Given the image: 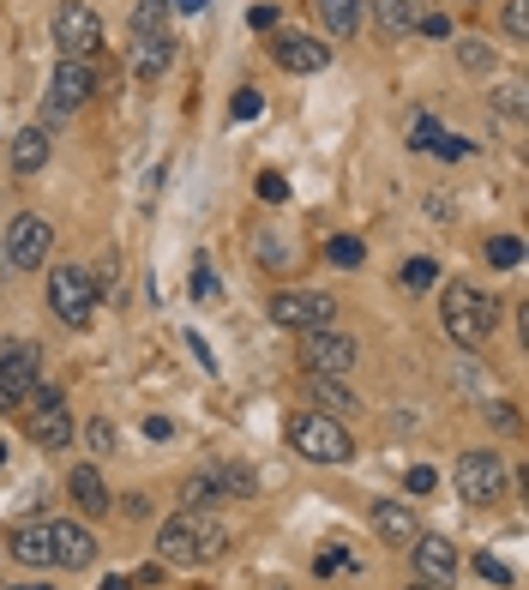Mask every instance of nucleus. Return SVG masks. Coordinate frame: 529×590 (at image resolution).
Returning a JSON list of instances; mask_svg holds the SVG:
<instances>
[{
    "label": "nucleus",
    "instance_id": "obj_23",
    "mask_svg": "<svg viewBox=\"0 0 529 590\" xmlns=\"http://www.w3.org/2000/svg\"><path fill=\"white\" fill-rule=\"evenodd\" d=\"M313 397H319V416H331V409L350 416V409H355V392L343 386V380H331V374H313Z\"/></svg>",
    "mask_w": 529,
    "mask_h": 590
},
{
    "label": "nucleus",
    "instance_id": "obj_51",
    "mask_svg": "<svg viewBox=\"0 0 529 590\" xmlns=\"http://www.w3.org/2000/svg\"><path fill=\"white\" fill-rule=\"evenodd\" d=\"M416 590H433V584H416Z\"/></svg>",
    "mask_w": 529,
    "mask_h": 590
},
{
    "label": "nucleus",
    "instance_id": "obj_15",
    "mask_svg": "<svg viewBox=\"0 0 529 590\" xmlns=\"http://www.w3.org/2000/svg\"><path fill=\"white\" fill-rule=\"evenodd\" d=\"M271 61H277L283 73H326L331 48L319 43V36H277V43H271Z\"/></svg>",
    "mask_w": 529,
    "mask_h": 590
},
{
    "label": "nucleus",
    "instance_id": "obj_49",
    "mask_svg": "<svg viewBox=\"0 0 529 590\" xmlns=\"http://www.w3.org/2000/svg\"><path fill=\"white\" fill-rule=\"evenodd\" d=\"M24 590H48V584H24Z\"/></svg>",
    "mask_w": 529,
    "mask_h": 590
},
{
    "label": "nucleus",
    "instance_id": "obj_44",
    "mask_svg": "<svg viewBox=\"0 0 529 590\" xmlns=\"http://www.w3.org/2000/svg\"><path fill=\"white\" fill-rule=\"evenodd\" d=\"M169 434H175L169 416H145V440H169Z\"/></svg>",
    "mask_w": 529,
    "mask_h": 590
},
{
    "label": "nucleus",
    "instance_id": "obj_46",
    "mask_svg": "<svg viewBox=\"0 0 529 590\" xmlns=\"http://www.w3.org/2000/svg\"><path fill=\"white\" fill-rule=\"evenodd\" d=\"M247 19H253V24H260V31H271V24H277V7H253V12H247Z\"/></svg>",
    "mask_w": 529,
    "mask_h": 590
},
{
    "label": "nucleus",
    "instance_id": "obj_11",
    "mask_svg": "<svg viewBox=\"0 0 529 590\" xmlns=\"http://www.w3.org/2000/svg\"><path fill=\"white\" fill-rule=\"evenodd\" d=\"M90 91H97V73H90V61H60L55 79H48V114H73V109H85Z\"/></svg>",
    "mask_w": 529,
    "mask_h": 590
},
{
    "label": "nucleus",
    "instance_id": "obj_16",
    "mask_svg": "<svg viewBox=\"0 0 529 590\" xmlns=\"http://www.w3.org/2000/svg\"><path fill=\"white\" fill-rule=\"evenodd\" d=\"M373 536H379V543H392V548H409V543L421 536V524H416V512H409V506L379 500V506H373Z\"/></svg>",
    "mask_w": 529,
    "mask_h": 590
},
{
    "label": "nucleus",
    "instance_id": "obj_43",
    "mask_svg": "<svg viewBox=\"0 0 529 590\" xmlns=\"http://www.w3.org/2000/svg\"><path fill=\"white\" fill-rule=\"evenodd\" d=\"M433 482H440V477H433L428 465H416V470L404 477V489H409V494H433Z\"/></svg>",
    "mask_w": 529,
    "mask_h": 590
},
{
    "label": "nucleus",
    "instance_id": "obj_28",
    "mask_svg": "<svg viewBox=\"0 0 529 590\" xmlns=\"http://www.w3.org/2000/svg\"><path fill=\"white\" fill-rule=\"evenodd\" d=\"M458 61H463L470 73H487V67H494V48H487L482 36H463V43H458Z\"/></svg>",
    "mask_w": 529,
    "mask_h": 590
},
{
    "label": "nucleus",
    "instance_id": "obj_3",
    "mask_svg": "<svg viewBox=\"0 0 529 590\" xmlns=\"http://www.w3.org/2000/svg\"><path fill=\"white\" fill-rule=\"evenodd\" d=\"M289 446L301 458H313V465H350L355 458V440L343 434L338 416H319V409H301V416H289Z\"/></svg>",
    "mask_w": 529,
    "mask_h": 590
},
{
    "label": "nucleus",
    "instance_id": "obj_32",
    "mask_svg": "<svg viewBox=\"0 0 529 590\" xmlns=\"http://www.w3.org/2000/svg\"><path fill=\"white\" fill-rule=\"evenodd\" d=\"M487 260H494V265H506V272H511V265H524V241H518V236H499L494 248H487Z\"/></svg>",
    "mask_w": 529,
    "mask_h": 590
},
{
    "label": "nucleus",
    "instance_id": "obj_17",
    "mask_svg": "<svg viewBox=\"0 0 529 590\" xmlns=\"http://www.w3.org/2000/svg\"><path fill=\"white\" fill-rule=\"evenodd\" d=\"M169 61H175V36H133V67L145 73V79H163L169 73Z\"/></svg>",
    "mask_w": 529,
    "mask_h": 590
},
{
    "label": "nucleus",
    "instance_id": "obj_26",
    "mask_svg": "<svg viewBox=\"0 0 529 590\" xmlns=\"http://www.w3.org/2000/svg\"><path fill=\"white\" fill-rule=\"evenodd\" d=\"M326 260H331V265H343V272H355L367 253H361V241H355V236H331V241H326Z\"/></svg>",
    "mask_w": 529,
    "mask_h": 590
},
{
    "label": "nucleus",
    "instance_id": "obj_10",
    "mask_svg": "<svg viewBox=\"0 0 529 590\" xmlns=\"http://www.w3.org/2000/svg\"><path fill=\"white\" fill-rule=\"evenodd\" d=\"M36 343L31 338H19V343H7V356H0V409H19L24 397L36 392Z\"/></svg>",
    "mask_w": 529,
    "mask_h": 590
},
{
    "label": "nucleus",
    "instance_id": "obj_20",
    "mask_svg": "<svg viewBox=\"0 0 529 590\" xmlns=\"http://www.w3.org/2000/svg\"><path fill=\"white\" fill-rule=\"evenodd\" d=\"M43 163H48V133H43V127H24V133L12 139V170H19V175H36Z\"/></svg>",
    "mask_w": 529,
    "mask_h": 590
},
{
    "label": "nucleus",
    "instance_id": "obj_48",
    "mask_svg": "<svg viewBox=\"0 0 529 590\" xmlns=\"http://www.w3.org/2000/svg\"><path fill=\"white\" fill-rule=\"evenodd\" d=\"M126 584H133V579H102L97 590H126Z\"/></svg>",
    "mask_w": 529,
    "mask_h": 590
},
{
    "label": "nucleus",
    "instance_id": "obj_22",
    "mask_svg": "<svg viewBox=\"0 0 529 590\" xmlns=\"http://www.w3.org/2000/svg\"><path fill=\"white\" fill-rule=\"evenodd\" d=\"M67 489H73V500H79L85 512H109V489H102V470L97 465H79L67 477Z\"/></svg>",
    "mask_w": 529,
    "mask_h": 590
},
{
    "label": "nucleus",
    "instance_id": "obj_50",
    "mask_svg": "<svg viewBox=\"0 0 529 590\" xmlns=\"http://www.w3.org/2000/svg\"><path fill=\"white\" fill-rule=\"evenodd\" d=\"M0 465H7V446H0Z\"/></svg>",
    "mask_w": 529,
    "mask_h": 590
},
{
    "label": "nucleus",
    "instance_id": "obj_27",
    "mask_svg": "<svg viewBox=\"0 0 529 590\" xmlns=\"http://www.w3.org/2000/svg\"><path fill=\"white\" fill-rule=\"evenodd\" d=\"M217 489L235 494V500H247L253 494V470L247 465H223V470H217Z\"/></svg>",
    "mask_w": 529,
    "mask_h": 590
},
{
    "label": "nucleus",
    "instance_id": "obj_18",
    "mask_svg": "<svg viewBox=\"0 0 529 590\" xmlns=\"http://www.w3.org/2000/svg\"><path fill=\"white\" fill-rule=\"evenodd\" d=\"M12 560H24V567H55L48 524H24V531H12Z\"/></svg>",
    "mask_w": 529,
    "mask_h": 590
},
{
    "label": "nucleus",
    "instance_id": "obj_6",
    "mask_svg": "<svg viewBox=\"0 0 529 590\" xmlns=\"http://www.w3.org/2000/svg\"><path fill=\"white\" fill-rule=\"evenodd\" d=\"M451 482H458L463 506H487V500H499V489H506V465H499V452H463Z\"/></svg>",
    "mask_w": 529,
    "mask_h": 590
},
{
    "label": "nucleus",
    "instance_id": "obj_40",
    "mask_svg": "<svg viewBox=\"0 0 529 590\" xmlns=\"http://www.w3.org/2000/svg\"><path fill=\"white\" fill-rule=\"evenodd\" d=\"M338 567H343V572L355 567V555H350V548H326V555L313 560V572H338Z\"/></svg>",
    "mask_w": 529,
    "mask_h": 590
},
{
    "label": "nucleus",
    "instance_id": "obj_39",
    "mask_svg": "<svg viewBox=\"0 0 529 590\" xmlns=\"http://www.w3.org/2000/svg\"><path fill=\"white\" fill-rule=\"evenodd\" d=\"M260 199H271V205H283V199H289V182H283L277 170H265V175H260Z\"/></svg>",
    "mask_w": 529,
    "mask_h": 590
},
{
    "label": "nucleus",
    "instance_id": "obj_38",
    "mask_svg": "<svg viewBox=\"0 0 529 590\" xmlns=\"http://www.w3.org/2000/svg\"><path fill=\"white\" fill-rule=\"evenodd\" d=\"M506 31L518 36V43L529 36V0H511V7H506Z\"/></svg>",
    "mask_w": 529,
    "mask_h": 590
},
{
    "label": "nucleus",
    "instance_id": "obj_8",
    "mask_svg": "<svg viewBox=\"0 0 529 590\" xmlns=\"http://www.w3.org/2000/svg\"><path fill=\"white\" fill-rule=\"evenodd\" d=\"M301 368H307V374L343 380L355 368V338H343V331H331V326L307 331V338H301Z\"/></svg>",
    "mask_w": 529,
    "mask_h": 590
},
{
    "label": "nucleus",
    "instance_id": "obj_13",
    "mask_svg": "<svg viewBox=\"0 0 529 590\" xmlns=\"http://www.w3.org/2000/svg\"><path fill=\"white\" fill-rule=\"evenodd\" d=\"M36 392H43V386H36ZM31 440L48 446V452L73 446V416H67V404H60V392H43V404L31 409Z\"/></svg>",
    "mask_w": 529,
    "mask_h": 590
},
{
    "label": "nucleus",
    "instance_id": "obj_7",
    "mask_svg": "<svg viewBox=\"0 0 529 590\" xmlns=\"http://www.w3.org/2000/svg\"><path fill=\"white\" fill-rule=\"evenodd\" d=\"M271 319L289 331H319L338 319V302L326 289H289V295H271Z\"/></svg>",
    "mask_w": 529,
    "mask_h": 590
},
{
    "label": "nucleus",
    "instance_id": "obj_4",
    "mask_svg": "<svg viewBox=\"0 0 529 590\" xmlns=\"http://www.w3.org/2000/svg\"><path fill=\"white\" fill-rule=\"evenodd\" d=\"M48 307H55L60 326H90L97 319V284H90V272H79V265H55L48 272Z\"/></svg>",
    "mask_w": 529,
    "mask_h": 590
},
{
    "label": "nucleus",
    "instance_id": "obj_31",
    "mask_svg": "<svg viewBox=\"0 0 529 590\" xmlns=\"http://www.w3.org/2000/svg\"><path fill=\"white\" fill-rule=\"evenodd\" d=\"M404 284L409 289H433V284H440V265H433V260H409L404 265Z\"/></svg>",
    "mask_w": 529,
    "mask_h": 590
},
{
    "label": "nucleus",
    "instance_id": "obj_34",
    "mask_svg": "<svg viewBox=\"0 0 529 590\" xmlns=\"http://www.w3.org/2000/svg\"><path fill=\"white\" fill-rule=\"evenodd\" d=\"M475 572H482L487 584H511V567H506V560H494V555H487V548H482V555H475Z\"/></svg>",
    "mask_w": 529,
    "mask_h": 590
},
{
    "label": "nucleus",
    "instance_id": "obj_45",
    "mask_svg": "<svg viewBox=\"0 0 529 590\" xmlns=\"http://www.w3.org/2000/svg\"><path fill=\"white\" fill-rule=\"evenodd\" d=\"M187 343H192V356H199V368H217V356L205 350V338H199V331H187Z\"/></svg>",
    "mask_w": 529,
    "mask_h": 590
},
{
    "label": "nucleus",
    "instance_id": "obj_35",
    "mask_svg": "<svg viewBox=\"0 0 529 590\" xmlns=\"http://www.w3.org/2000/svg\"><path fill=\"white\" fill-rule=\"evenodd\" d=\"M187 284H192V295H199V302H217V272H211V265H192V277H187Z\"/></svg>",
    "mask_w": 529,
    "mask_h": 590
},
{
    "label": "nucleus",
    "instance_id": "obj_33",
    "mask_svg": "<svg viewBox=\"0 0 529 590\" xmlns=\"http://www.w3.org/2000/svg\"><path fill=\"white\" fill-rule=\"evenodd\" d=\"M470 139H451V133H440V139H433V151H428V157H445V163H463V157H470Z\"/></svg>",
    "mask_w": 529,
    "mask_h": 590
},
{
    "label": "nucleus",
    "instance_id": "obj_5",
    "mask_svg": "<svg viewBox=\"0 0 529 590\" xmlns=\"http://www.w3.org/2000/svg\"><path fill=\"white\" fill-rule=\"evenodd\" d=\"M48 248H55V229H48L36 211H24V217H12V223H7L0 265H12V272H43V265H48Z\"/></svg>",
    "mask_w": 529,
    "mask_h": 590
},
{
    "label": "nucleus",
    "instance_id": "obj_2",
    "mask_svg": "<svg viewBox=\"0 0 529 590\" xmlns=\"http://www.w3.org/2000/svg\"><path fill=\"white\" fill-rule=\"evenodd\" d=\"M440 314H445L451 343H463V350H482L487 331L499 326V302H494V295H482V289H470V284H451L440 295Z\"/></svg>",
    "mask_w": 529,
    "mask_h": 590
},
{
    "label": "nucleus",
    "instance_id": "obj_24",
    "mask_svg": "<svg viewBox=\"0 0 529 590\" xmlns=\"http://www.w3.org/2000/svg\"><path fill=\"white\" fill-rule=\"evenodd\" d=\"M169 7H175V0H139V12H133V36H157L163 24H169Z\"/></svg>",
    "mask_w": 529,
    "mask_h": 590
},
{
    "label": "nucleus",
    "instance_id": "obj_29",
    "mask_svg": "<svg viewBox=\"0 0 529 590\" xmlns=\"http://www.w3.org/2000/svg\"><path fill=\"white\" fill-rule=\"evenodd\" d=\"M229 114H235V121H260V114H265V97L253 91V85H241L235 102H229Z\"/></svg>",
    "mask_w": 529,
    "mask_h": 590
},
{
    "label": "nucleus",
    "instance_id": "obj_41",
    "mask_svg": "<svg viewBox=\"0 0 529 590\" xmlns=\"http://www.w3.org/2000/svg\"><path fill=\"white\" fill-rule=\"evenodd\" d=\"M85 446H90V452H109V446H114V428H109V422H90V428H85Z\"/></svg>",
    "mask_w": 529,
    "mask_h": 590
},
{
    "label": "nucleus",
    "instance_id": "obj_1",
    "mask_svg": "<svg viewBox=\"0 0 529 590\" xmlns=\"http://www.w3.org/2000/svg\"><path fill=\"white\" fill-rule=\"evenodd\" d=\"M223 548H229V531L211 512H192V506H180L157 531V555L169 560V567H199V560H217Z\"/></svg>",
    "mask_w": 529,
    "mask_h": 590
},
{
    "label": "nucleus",
    "instance_id": "obj_19",
    "mask_svg": "<svg viewBox=\"0 0 529 590\" xmlns=\"http://www.w3.org/2000/svg\"><path fill=\"white\" fill-rule=\"evenodd\" d=\"M421 12H428L421 0H373V19H379V31H385V36H409Z\"/></svg>",
    "mask_w": 529,
    "mask_h": 590
},
{
    "label": "nucleus",
    "instance_id": "obj_9",
    "mask_svg": "<svg viewBox=\"0 0 529 590\" xmlns=\"http://www.w3.org/2000/svg\"><path fill=\"white\" fill-rule=\"evenodd\" d=\"M97 43H102V24H97V12H90L85 0L55 7V48H60V55H67V61H85Z\"/></svg>",
    "mask_w": 529,
    "mask_h": 590
},
{
    "label": "nucleus",
    "instance_id": "obj_14",
    "mask_svg": "<svg viewBox=\"0 0 529 590\" xmlns=\"http://www.w3.org/2000/svg\"><path fill=\"white\" fill-rule=\"evenodd\" d=\"M416 572H421V584H433V590H445L451 579H458V548L445 543V536H416Z\"/></svg>",
    "mask_w": 529,
    "mask_h": 590
},
{
    "label": "nucleus",
    "instance_id": "obj_25",
    "mask_svg": "<svg viewBox=\"0 0 529 590\" xmlns=\"http://www.w3.org/2000/svg\"><path fill=\"white\" fill-rule=\"evenodd\" d=\"M217 494H223V489H217V470H199V477H187V489H180V500H187L192 512H205Z\"/></svg>",
    "mask_w": 529,
    "mask_h": 590
},
{
    "label": "nucleus",
    "instance_id": "obj_42",
    "mask_svg": "<svg viewBox=\"0 0 529 590\" xmlns=\"http://www.w3.org/2000/svg\"><path fill=\"white\" fill-rule=\"evenodd\" d=\"M416 31H421V36H440V43H445V36H451V19H445V12H421Z\"/></svg>",
    "mask_w": 529,
    "mask_h": 590
},
{
    "label": "nucleus",
    "instance_id": "obj_12",
    "mask_svg": "<svg viewBox=\"0 0 529 590\" xmlns=\"http://www.w3.org/2000/svg\"><path fill=\"white\" fill-rule=\"evenodd\" d=\"M48 543H55V567H67V572H85L97 560V536L73 518H48Z\"/></svg>",
    "mask_w": 529,
    "mask_h": 590
},
{
    "label": "nucleus",
    "instance_id": "obj_30",
    "mask_svg": "<svg viewBox=\"0 0 529 590\" xmlns=\"http://www.w3.org/2000/svg\"><path fill=\"white\" fill-rule=\"evenodd\" d=\"M445 127L433 121V114H416V127H409V151H433V139H440Z\"/></svg>",
    "mask_w": 529,
    "mask_h": 590
},
{
    "label": "nucleus",
    "instance_id": "obj_37",
    "mask_svg": "<svg viewBox=\"0 0 529 590\" xmlns=\"http://www.w3.org/2000/svg\"><path fill=\"white\" fill-rule=\"evenodd\" d=\"M494 102H499V114H524V85H518V79H511V85H499Z\"/></svg>",
    "mask_w": 529,
    "mask_h": 590
},
{
    "label": "nucleus",
    "instance_id": "obj_36",
    "mask_svg": "<svg viewBox=\"0 0 529 590\" xmlns=\"http://www.w3.org/2000/svg\"><path fill=\"white\" fill-rule=\"evenodd\" d=\"M260 260L271 265V272H283V265H289V253H283V241L271 236V229H265V236H260Z\"/></svg>",
    "mask_w": 529,
    "mask_h": 590
},
{
    "label": "nucleus",
    "instance_id": "obj_21",
    "mask_svg": "<svg viewBox=\"0 0 529 590\" xmlns=\"http://www.w3.org/2000/svg\"><path fill=\"white\" fill-rule=\"evenodd\" d=\"M319 7V24H326L331 36H355L361 31V7L367 0H313Z\"/></svg>",
    "mask_w": 529,
    "mask_h": 590
},
{
    "label": "nucleus",
    "instance_id": "obj_47",
    "mask_svg": "<svg viewBox=\"0 0 529 590\" xmlns=\"http://www.w3.org/2000/svg\"><path fill=\"white\" fill-rule=\"evenodd\" d=\"M211 0H175V12H205Z\"/></svg>",
    "mask_w": 529,
    "mask_h": 590
}]
</instances>
